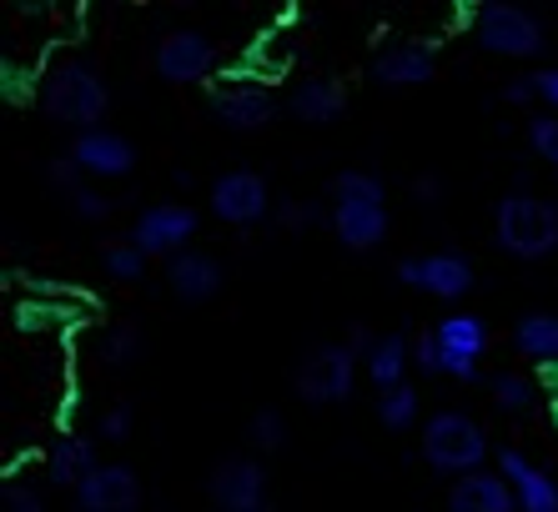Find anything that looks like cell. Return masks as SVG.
<instances>
[{"label": "cell", "mask_w": 558, "mask_h": 512, "mask_svg": "<svg viewBox=\"0 0 558 512\" xmlns=\"http://www.w3.org/2000/svg\"><path fill=\"white\" fill-rule=\"evenodd\" d=\"M151 65L167 86H196V81H207L217 71V46H211L207 31H192V26L167 31L156 40Z\"/></svg>", "instance_id": "obj_11"}, {"label": "cell", "mask_w": 558, "mask_h": 512, "mask_svg": "<svg viewBox=\"0 0 558 512\" xmlns=\"http://www.w3.org/2000/svg\"><path fill=\"white\" fill-rule=\"evenodd\" d=\"M167 287L182 307H207L211 296L227 287V267H221V256L192 246V252H182V256H171L167 261Z\"/></svg>", "instance_id": "obj_14"}, {"label": "cell", "mask_w": 558, "mask_h": 512, "mask_svg": "<svg viewBox=\"0 0 558 512\" xmlns=\"http://www.w3.org/2000/svg\"><path fill=\"white\" fill-rule=\"evenodd\" d=\"M76 512H142V477L126 462H101L76 487Z\"/></svg>", "instance_id": "obj_13"}, {"label": "cell", "mask_w": 558, "mask_h": 512, "mask_svg": "<svg viewBox=\"0 0 558 512\" xmlns=\"http://www.w3.org/2000/svg\"><path fill=\"white\" fill-rule=\"evenodd\" d=\"M46 181H51L61 196H76L81 186H86V176H81V167L71 156H51V161H46Z\"/></svg>", "instance_id": "obj_33"}, {"label": "cell", "mask_w": 558, "mask_h": 512, "mask_svg": "<svg viewBox=\"0 0 558 512\" xmlns=\"http://www.w3.org/2000/svg\"><path fill=\"white\" fill-rule=\"evenodd\" d=\"M529 151L544 161V167H558V115L554 111H538V115H529Z\"/></svg>", "instance_id": "obj_30"}, {"label": "cell", "mask_w": 558, "mask_h": 512, "mask_svg": "<svg viewBox=\"0 0 558 512\" xmlns=\"http://www.w3.org/2000/svg\"><path fill=\"white\" fill-rule=\"evenodd\" d=\"M448 512H519V498H513V487H508V477L498 473H473V477H458L453 487H448Z\"/></svg>", "instance_id": "obj_18"}, {"label": "cell", "mask_w": 558, "mask_h": 512, "mask_svg": "<svg viewBox=\"0 0 558 512\" xmlns=\"http://www.w3.org/2000/svg\"><path fill=\"white\" fill-rule=\"evenodd\" d=\"M282 96H277L267 81H252V76H232V81H217L207 96V111L217 126L227 131H262L282 111Z\"/></svg>", "instance_id": "obj_6"}, {"label": "cell", "mask_w": 558, "mask_h": 512, "mask_svg": "<svg viewBox=\"0 0 558 512\" xmlns=\"http://www.w3.org/2000/svg\"><path fill=\"white\" fill-rule=\"evenodd\" d=\"M196 227H202V217L186 202H151L142 206V217L131 221V242L142 246L151 261H171V256L192 252Z\"/></svg>", "instance_id": "obj_9"}, {"label": "cell", "mask_w": 558, "mask_h": 512, "mask_svg": "<svg viewBox=\"0 0 558 512\" xmlns=\"http://www.w3.org/2000/svg\"><path fill=\"white\" fill-rule=\"evenodd\" d=\"M494 462H498V473L508 477V487H513L519 512H558V483L544 467H533L519 448H498Z\"/></svg>", "instance_id": "obj_17"}, {"label": "cell", "mask_w": 558, "mask_h": 512, "mask_svg": "<svg viewBox=\"0 0 558 512\" xmlns=\"http://www.w3.org/2000/svg\"><path fill=\"white\" fill-rule=\"evenodd\" d=\"M207 206H211V217L217 221L247 231V227H262V221H267V211H272V186H267L262 171L232 167V171H221V176L211 181Z\"/></svg>", "instance_id": "obj_8"}, {"label": "cell", "mask_w": 558, "mask_h": 512, "mask_svg": "<svg viewBox=\"0 0 558 512\" xmlns=\"http://www.w3.org/2000/svg\"><path fill=\"white\" fill-rule=\"evenodd\" d=\"M533 81H538V101H544L548 111L558 115V65H544V71H533Z\"/></svg>", "instance_id": "obj_39"}, {"label": "cell", "mask_w": 558, "mask_h": 512, "mask_svg": "<svg viewBox=\"0 0 558 512\" xmlns=\"http://www.w3.org/2000/svg\"><path fill=\"white\" fill-rule=\"evenodd\" d=\"M423 462H428L433 473L453 477V483L483 473V462H488V432H483L468 412H453V407L433 412L428 423H423Z\"/></svg>", "instance_id": "obj_3"}, {"label": "cell", "mask_w": 558, "mask_h": 512, "mask_svg": "<svg viewBox=\"0 0 558 512\" xmlns=\"http://www.w3.org/2000/svg\"><path fill=\"white\" fill-rule=\"evenodd\" d=\"M292 121L302 126H332L348 115V86L338 76H302L298 86L287 90V106H282Z\"/></svg>", "instance_id": "obj_16"}, {"label": "cell", "mask_w": 558, "mask_h": 512, "mask_svg": "<svg viewBox=\"0 0 558 512\" xmlns=\"http://www.w3.org/2000/svg\"><path fill=\"white\" fill-rule=\"evenodd\" d=\"M513 346H519V357L538 362V371L558 367V317L554 312H523L513 321Z\"/></svg>", "instance_id": "obj_23"}, {"label": "cell", "mask_w": 558, "mask_h": 512, "mask_svg": "<svg viewBox=\"0 0 558 512\" xmlns=\"http://www.w3.org/2000/svg\"><path fill=\"white\" fill-rule=\"evenodd\" d=\"M327 196H332V206H388V186H383V176H373V171H338V176L327 181Z\"/></svg>", "instance_id": "obj_24"}, {"label": "cell", "mask_w": 558, "mask_h": 512, "mask_svg": "<svg viewBox=\"0 0 558 512\" xmlns=\"http://www.w3.org/2000/svg\"><path fill=\"white\" fill-rule=\"evenodd\" d=\"M71 202V211H76V221H106L111 211H117V202L111 196H101L96 186H81L76 196H65Z\"/></svg>", "instance_id": "obj_32"}, {"label": "cell", "mask_w": 558, "mask_h": 512, "mask_svg": "<svg viewBox=\"0 0 558 512\" xmlns=\"http://www.w3.org/2000/svg\"><path fill=\"white\" fill-rule=\"evenodd\" d=\"M473 36L483 51L504 56V61H538L548 51V26L513 0H483L473 11Z\"/></svg>", "instance_id": "obj_4"}, {"label": "cell", "mask_w": 558, "mask_h": 512, "mask_svg": "<svg viewBox=\"0 0 558 512\" xmlns=\"http://www.w3.org/2000/svg\"><path fill=\"white\" fill-rule=\"evenodd\" d=\"M96 427H101V442H126V437H131V407H126V402L106 407Z\"/></svg>", "instance_id": "obj_36"}, {"label": "cell", "mask_w": 558, "mask_h": 512, "mask_svg": "<svg viewBox=\"0 0 558 512\" xmlns=\"http://www.w3.org/2000/svg\"><path fill=\"white\" fill-rule=\"evenodd\" d=\"M101 462H96V442L92 437H61L51 452H46V477H51L56 487H71L76 492L86 477L96 473Z\"/></svg>", "instance_id": "obj_22"}, {"label": "cell", "mask_w": 558, "mask_h": 512, "mask_svg": "<svg viewBox=\"0 0 558 512\" xmlns=\"http://www.w3.org/2000/svg\"><path fill=\"white\" fill-rule=\"evenodd\" d=\"M417 387L403 382V387H392V392H383L377 398V423L388 427V432H408V427H417Z\"/></svg>", "instance_id": "obj_27"}, {"label": "cell", "mask_w": 558, "mask_h": 512, "mask_svg": "<svg viewBox=\"0 0 558 512\" xmlns=\"http://www.w3.org/2000/svg\"><path fill=\"white\" fill-rule=\"evenodd\" d=\"M96 352H101L106 367H131V362L146 352V342H142V332H136L131 321H117V327H106L101 332V346H96Z\"/></svg>", "instance_id": "obj_28"}, {"label": "cell", "mask_w": 558, "mask_h": 512, "mask_svg": "<svg viewBox=\"0 0 558 512\" xmlns=\"http://www.w3.org/2000/svg\"><path fill=\"white\" fill-rule=\"evenodd\" d=\"M413 367L423 371V377H442V346L433 342V332H423L413 342Z\"/></svg>", "instance_id": "obj_35"}, {"label": "cell", "mask_w": 558, "mask_h": 512, "mask_svg": "<svg viewBox=\"0 0 558 512\" xmlns=\"http://www.w3.org/2000/svg\"><path fill=\"white\" fill-rule=\"evenodd\" d=\"M207 512H211V508H207Z\"/></svg>", "instance_id": "obj_41"}, {"label": "cell", "mask_w": 558, "mask_h": 512, "mask_svg": "<svg viewBox=\"0 0 558 512\" xmlns=\"http://www.w3.org/2000/svg\"><path fill=\"white\" fill-rule=\"evenodd\" d=\"M367 71H373L377 86H392V90L428 86L438 76V46H428V40H398L388 51H377Z\"/></svg>", "instance_id": "obj_15"}, {"label": "cell", "mask_w": 558, "mask_h": 512, "mask_svg": "<svg viewBox=\"0 0 558 512\" xmlns=\"http://www.w3.org/2000/svg\"><path fill=\"white\" fill-rule=\"evenodd\" d=\"M317 221H332V211H323L317 202H282L277 206V227L282 231H312Z\"/></svg>", "instance_id": "obj_31"}, {"label": "cell", "mask_w": 558, "mask_h": 512, "mask_svg": "<svg viewBox=\"0 0 558 512\" xmlns=\"http://www.w3.org/2000/svg\"><path fill=\"white\" fill-rule=\"evenodd\" d=\"M36 106L46 121L65 131H96L111 111V86L101 81L92 61H76V56H65V61L46 65V76L36 86Z\"/></svg>", "instance_id": "obj_1"}, {"label": "cell", "mask_w": 558, "mask_h": 512, "mask_svg": "<svg viewBox=\"0 0 558 512\" xmlns=\"http://www.w3.org/2000/svg\"><path fill=\"white\" fill-rule=\"evenodd\" d=\"M488 387H494L498 407L513 412V417H523V412L538 407V382H529L523 371H494V377H488Z\"/></svg>", "instance_id": "obj_25"}, {"label": "cell", "mask_w": 558, "mask_h": 512, "mask_svg": "<svg viewBox=\"0 0 558 512\" xmlns=\"http://www.w3.org/2000/svg\"><path fill=\"white\" fill-rule=\"evenodd\" d=\"M357 367H363V362L352 357L348 342H323L298 362L292 392H298L307 407H338V402L352 398V387H357Z\"/></svg>", "instance_id": "obj_5"}, {"label": "cell", "mask_w": 558, "mask_h": 512, "mask_svg": "<svg viewBox=\"0 0 558 512\" xmlns=\"http://www.w3.org/2000/svg\"><path fill=\"white\" fill-rule=\"evenodd\" d=\"M408 362H413V342L403 332H377L373 352L363 357V377L377 387V398H383V392L408 382Z\"/></svg>", "instance_id": "obj_20"}, {"label": "cell", "mask_w": 558, "mask_h": 512, "mask_svg": "<svg viewBox=\"0 0 558 512\" xmlns=\"http://www.w3.org/2000/svg\"><path fill=\"white\" fill-rule=\"evenodd\" d=\"M494 242L513 261H544L558 252V202L513 192L494 206Z\"/></svg>", "instance_id": "obj_2"}, {"label": "cell", "mask_w": 558, "mask_h": 512, "mask_svg": "<svg viewBox=\"0 0 558 512\" xmlns=\"http://www.w3.org/2000/svg\"><path fill=\"white\" fill-rule=\"evenodd\" d=\"M433 342L442 346V357H453V362H483V352H488V321L478 312H448L433 327Z\"/></svg>", "instance_id": "obj_21"}, {"label": "cell", "mask_w": 558, "mask_h": 512, "mask_svg": "<svg viewBox=\"0 0 558 512\" xmlns=\"http://www.w3.org/2000/svg\"><path fill=\"white\" fill-rule=\"evenodd\" d=\"M398 282L408 292H423L433 302H463L478 282V271L463 252H423V256H403L398 261Z\"/></svg>", "instance_id": "obj_7"}, {"label": "cell", "mask_w": 558, "mask_h": 512, "mask_svg": "<svg viewBox=\"0 0 558 512\" xmlns=\"http://www.w3.org/2000/svg\"><path fill=\"white\" fill-rule=\"evenodd\" d=\"M146 261H151V256L131 242V236H126V242H106L101 246V271L111 277V282H142Z\"/></svg>", "instance_id": "obj_26"}, {"label": "cell", "mask_w": 558, "mask_h": 512, "mask_svg": "<svg viewBox=\"0 0 558 512\" xmlns=\"http://www.w3.org/2000/svg\"><path fill=\"white\" fill-rule=\"evenodd\" d=\"M533 101H538V81H533V71L529 76H513L504 86V106H519L523 111V106H533Z\"/></svg>", "instance_id": "obj_37"}, {"label": "cell", "mask_w": 558, "mask_h": 512, "mask_svg": "<svg viewBox=\"0 0 558 512\" xmlns=\"http://www.w3.org/2000/svg\"><path fill=\"white\" fill-rule=\"evenodd\" d=\"M544 377H548L544 387H548V392H554V398H558V367H544Z\"/></svg>", "instance_id": "obj_40"}, {"label": "cell", "mask_w": 558, "mask_h": 512, "mask_svg": "<svg viewBox=\"0 0 558 512\" xmlns=\"http://www.w3.org/2000/svg\"><path fill=\"white\" fill-rule=\"evenodd\" d=\"M207 498L211 512H277L267 502V467L247 452L236 458H221L207 473Z\"/></svg>", "instance_id": "obj_10"}, {"label": "cell", "mask_w": 558, "mask_h": 512, "mask_svg": "<svg viewBox=\"0 0 558 512\" xmlns=\"http://www.w3.org/2000/svg\"><path fill=\"white\" fill-rule=\"evenodd\" d=\"M327 227L348 252H373L388 242V206H332Z\"/></svg>", "instance_id": "obj_19"}, {"label": "cell", "mask_w": 558, "mask_h": 512, "mask_svg": "<svg viewBox=\"0 0 558 512\" xmlns=\"http://www.w3.org/2000/svg\"><path fill=\"white\" fill-rule=\"evenodd\" d=\"M71 161L81 167L86 181H121L136 171V146L111 126H96V131H81L76 142H71Z\"/></svg>", "instance_id": "obj_12"}, {"label": "cell", "mask_w": 558, "mask_h": 512, "mask_svg": "<svg viewBox=\"0 0 558 512\" xmlns=\"http://www.w3.org/2000/svg\"><path fill=\"white\" fill-rule=\"evenodd\" d=\"M0 512H46V502H40L36 487L5 483V492H0Z\"/></svg>", "instance_id": "obj_34"}, {"label": "cell", "mask_w": 558, "mask_h": 512, "mask_svg": "<svg viewBox=\"0 0 558 512\" xmlns=\"http://www.w3.org/2000/svg\"><path fill=\"white\" fill-rule=\"evenodd\" d=\"M287 417L277 407H262V412H252V423H247V442L252 448L262 452V458H267V452H282L287 448Z\"/></svg>", "instance_id": "obj_29"}, {"label": "cell", "mask_w": 558, "mask_h": 512, "mask_svg": "<svg viewBox=\"0 0 558 512\" xmlns=\"http://www.w3.org/2000/svg\"><path fill=\"white\" fill-rule=\"evenodd\" d=\"M442 196H448L442 176H433V171H428V176H413V202H417V206H438Z\"/></svg>", "instance_id": "obj_38"}]
</instances>
